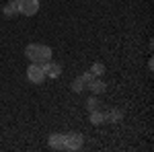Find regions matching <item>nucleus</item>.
I'll return each instance as SVG.
<instances>
[{
	"mask_svg": "<svg viewBox=\"0 0 154 152\" xmlns=\"http://www.w3.org/2000/svg\"><path fill=\"white\" fill-rule=\"evenodd\" d=\"M25 56H27V60H31L33 64L43 66V64H48L49 60H51V47L41 45V43H29V45L25 47Z\"/></svg>",
	"mask_w": 154,
	"mask_h": 152,
	"instance_id": "nucleus-1",
	"label": "nucleus"
},
{
	"mask_svg": "<svg viewBox=\"0 0 154 152\" xmlns=\"http://www.w3.org/2000/svg\"><path fill=\"white\" fill-rule=\"evenodd\" d=\"M27 80L33 82V84H39V82L45 80V70H43V66L31 62V66L27 68Z\"/></svg>",
	"mask_w": 154,
	"mask_h": 152,
	"instance_id": "nucleus-2",
	"label": "nucleus"
},
{
	"mask_svg": "<svg viewBox=\"0 0 154 152\" xmlns=\"http://www.w3.org/2000/svg\"><path fill=\"white\" fill-rule=\"evenodd\" d=\"M17 6H19V14L33 17L39 11V0H17Z\"/></svg>",
	"mask_w": 154,
	"mask_h": 152,
	"instance_id": "nucleus-3",
	"label": "nucleus"
},
{
	"mask_svg": "<svg viewBox=\"0 0 154 152\" xmlns=\"http://www.w3.org/2000/svg\"><path fill=\"white\" fill-rule=\"evenodd\" d=\"M82 148V134L72 132L64 136V150H80Z\"/></svg>",
	"mask_w": 154,
	"mask_h": 152,
	"instance_id": "nucleus-4",
	"label": "nucleus"
},
{
	"mask_svg": "<svg viewBox=\"0 0 154 152\" xmlns=\"http://www.w3.org/2000/svg\"><path fill=\"white\" fill-rule=\"evenodd\" d=\"M48 144L54 150H62L64 148V134H51L48 138Z\"/></svg>",
	"mask_w": 154,
	"mask_h": 152,
	"instance_id": "nucleus-5",
	"label": "nucleus"
},
{
	"mask_svg": "<svg viewBox=\"0 0 154 152\" xmlns=\"http://www.w3.org/2000/svg\"><path fill=\"white\" fill-rule=\"evenodd\" d=\"M43 70H45V76H51V78H56V76H60L62 68H60V64H56V62H51V60H49L48 64H43Z\"/></svg>",
	"mask_w": 154,
	"mask_h": 152,
	"instance_id": "nucleus-6",
	"label": "nucleus"
},
{
	"mask_svg": "<svg viewBox=\"0 0 154 152\" xmlns=\"http://www.w3.org/2000/svg\"><path fill=\"white\" fill-rule=\"evenodd\" d=\"M121 115H123V113H121L119 109H109L107 113H103V119H105V121H109V123H115V121H119V119H121Z\"/></svg>",
	"mask_w": 154,
	"mask_h": 152,
	"instance_id": "nucleus-7",
	"label": "nucleus"
},
{
	"mask_svg": "<svg viewBox=\"0 0 154 152\" xmlns=\"http://www.w3.org/2000/svg\"><path fill=\"white\" fill-rule=\"evenodd\" d=\"M88 88L93 91V95H101V93H105V91H107V84L103 80H93Z\"/></svg>",
	"mask_w": 154,
	"mask_h": 152,
	"instance_id": "nucleus-8",
	"label": "nucleus"
},
{
	"mask_svg": "<svg viewBox=\"0 0 154 152\" xmlns=\"http://www.w3.org/2000/svg\"><path fill=\"white\" fill-rule=\"evenodd\" d=\"M2 12H4V17H14V14H19V6H17V0H12V2H8L4 8H2Z\"/></svg>",
	"mask_w": 154,
	"mask_h": 152,
	"instance_id": "nucleus-9",
	"label": "nucleus"
},
{
	"mask_svg": "<svg viewBox=\"0 0 154 152\" xmlns=\"http://www.w3.org/2000/svg\"><path fill=\"white\" fill-rule=\"evenodd\" d=\"M91 74H93V76H103V74H105V64L95 62V64L91 66Z\"/></svg>",
	"mask_w": 154,
	"mask_h": 152,
	"instance_id": "nucleus-10",
	"label": "nucleus"
},
{
	"mask_svg": "<svg viewBox=\"0 0 154 152\" xmlns=\"http://www.w3.org/2000/svg\"><path fill=\"white\" fill-rule=\"evenodd\" d=\"M103 121H105V119H103V113L97 111V109H93V111H91V123H93V126H101Z\"/></svg>",
	"mask_w": 154,
	"mask_h": 152,
	"instance_id": "nucleus-11",
	"label": "nucleus"
},
{
	"mask_svg": "<svg viewBox=\"0 0 154 152\" xmlns=\"http://www.w3.org/2000/svg\"><path fill=\"white\" fill-rule=\"evenodd\" d=\"M84 88H86V86H84V82L80 80V76H78L76 80H72V91H74V93H82Z\"/></svg>",
	"mask_w": 154,
	"mask_h": 152,
	"instance_id": "nucleus-12",
	"label": "nucleus"
},
{
	"mask_svg": "<svg viewBox=\"0 0 154 152\" xmlns=\"http://www.w3.org/2000/svg\"><path fill=\"white\" fill-rule=\"evenodd\" d=\"M80 80H82V82H84V86L88 88V86H91V82L95 80V76H93L91 72H86V74H82V76H80Z\"/></svg>",
	"mask_w": 154,
	"mask_h": 152,
	"instance_id": "nucleus-13",
	"label": "nucleus"
},
{
	"mask_svg": "<svg viewBox=\"0 0 154 152\" xmlns=\"http://www.w3.org/2000/svg\"><path fill=\"white\" fill-rule=\"evenodd\" d=\"M86 107H88V111H93V109H97V107H99V101H97L95 97H91V99L86 101Z\"/></svg>",
	"mask_w": 154,
	"mask_h": 152,
	"instance_id": "nucleus-14",
	"label": "nucleus"
}]
</instances>
